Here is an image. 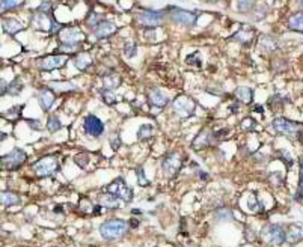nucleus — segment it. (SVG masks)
Wrapping results in <instances>:
<instances>
[{"label":"nucleus","mask_w":303,"mask_h":247,"mask_svg":"<svg viewBox=\"0 0 303 247\" xmlns=\"http://www.w3.org/2000/svg\"><path fill=\"white\" fill-rule=\"evenodd\" d=\"M129 223L122 219H110V220H106L101 223L100 226V234L104 240L108 241H116V240H121L122 237H126L127 232H129Z\"/></svg>","instance_id":"f257e3e1"},{"label":"nucleus","mask_w":303,"mask_h":247,"mask_svg":"<svg viewBox=\"0 0 303 247\" xmlns=\"http://www.w3.org/2000/svg\"><path fill=\"white\" fill-rule=\"evenodd\" d=\"M272 125L278 134L287 136L288 139H294V140H299L303 133V124L290 121L287 118H275Z\"/></svg>","instance_id":"f03ea898"},{"label":"nucleus","mask_w":303,"mask_h":247,"mask_svg":"<svg viewBox=\"0 0 303 247\" xmlns=\"http://www.w3.org/2000/svg\"><path fill=\"white\" fill-rule=\"evenodd\" d=\"M26 162H27V154L22 148H14L8 154L0 155V165H2L5 170H9V172L19 170Z\"/></svg>","instance_id":"7ed1b4c3"},{"label":"nucleus","mask_w":303,"mask_h":247,"mask_svg":"<svg viewBox=\"0 0 303 247\" xmlns=\"http://www.w3.org/2000/svg\"><path fill=\"white\" fill-rule=\"evenodd\" d=\"M59 169H61V165H59L58 157H55V155L43 157L33 165V172L37 176H40V178H47V176L56 175L59 172Z\"/></svg>","instance_id":"20e7f679"},{"label":"nucleus","mask_w":303,"mask_h":247,"mask_svg":"<svg viewBox=\"0 0 303 247\" xmlns=\"http://www.w3.org/2000/svg\"><path fill=\"white\" fill-rule=\"evenodd\" d=\"M260 237L264 243L270 246H282L285 243V229L281 225L269 223L262 226Z\"/></svg>","instance_id":"39448f33"},{"label":"nucleus","mask_w":303,"mask_h":247,"mask_svg":"<svg viewBox=\"0 0 303 247\" xmlns=\"http://www.w3.org/2000/svg\"><path fill=\"white\" fill-rule=\"evenodd\" d=\"M104 191H108V193H110V195L116 196V198L121 199L124 204L131 202L133 198H134L133 190L129 187V184L126 183V180H124V178H116V180H113L110 184H108V185L104 187Z\"/></svg>","instance_id":"423d86ee"},{"label":"nucleus","mask_w":303,"mask_h":247,"mask_svg":"<svg viewBox=\"0 0 303 247\" xmlns=\"http://www.w3.org/2000/svg\"><path fill=\"white\" fill-rule=\"evenodd\" d=\"M32 24L37 30H43V32H48L50 35H55L58 32L62 30L61 24H58L55 20L51 19L50 14H44L37 11L32 17Z\"/></svg>","instance_id":"0eeeda50"},{"label":"nucleus","mask_w":303,"mask_h":247,"mask_svg":"<svg viewBox=\"0 0 303 247\" xmlns=\"http://www.w3.org/2000/svg\"><path fill=\"white\" fill-rule=\"evenodd\" d=\"M172 109L181 118H192L196 112V101L189 95H180L172 101Z\"/></svg>","instance_id":"6e6552de"},{"label":"nucleus","mask_w":303,"mask_h":247,"mask_svg":"<svg viewBox=\"0 0 303 247\" xmlns=\"http://www.w3.org/2000/svg\"><path fill=\"white\" fill-rule=\"evenodd\" d=\"M169 19L180 24V26H186V27H190V26H195L196 24V20H198V15L192 11H186V9H181V8H169Z\"/></svg>","instance_id":"1a4fd4ad"},{"label":"nucleus","mask_w":303,"mask_h":247,"mask_svg":"<svg viewBox=\"0 0 303 247\" xmlns=\"http://www.w3.org/2000/svg\"><path fill=\"white\" fill-rule=\"evenodd\" d=\"M181 166H183V158L176 152L168 154L162 162V170L166 178H173V176H176L178 172L181 170Z\"/></svg>","instance_id":"9d476101"},{"label":"nucleus","mask_w":303,"mask_h":247,"mask_svg":"<svg viewBox=\"0 0 303 247\" xmlns=\"http://www.w3.org/2000/svg\"><path fill=\"white\" fill-rule=\"evenodd\" d=\"M83 130L87 136H91L94 139H98L104 134V122L95 116V115H87L83 121Z\"/></svg>","instance_id":"9b49d317"},{"label":"nucleus","mask_w":303,"mask_h":247,"mask_svg":"<svg viewBox=\"0 0 303 247\" xmlns=\"http://www.w3.org/2000/svg\"><path fill=\"white\" fill-rule=\"evenodd\" d=\"M68 61H69L68 55H51V56H45L40 59L37 65L43 71H55V69L65 66Z\"/></svg>","instance_id":"f8f14e48"},{"label":"nucleus","mask_w":303,"mask_h":247,"mask_svg":"<svg viewBox=\"0 0 303 247\" xmlns=\"http://www.w3.org/2000/svg\"><path fill=\"white\" fill-rule=\"evenodd\" d=\"M136 21L145 27H157L163 23V12L157 11H142L136 14Z\"/></svg>","instance_id":"ddd939ff"},{"label":"nucleus","mask_w":303,"mask_h":247,"mask_svg":"<svg viewBox=\"0 0 303 247\" xmlns=\"http://www.w3.org/2000/svg\"><path fill=\"white\" fill-rule=\"evenodd\" d=\"M215 142V134H213V131L210 128H202L198 136H196L193 139L192 142V149L195 151H202L208 146H211V144Z\"/></svg>","instance_id":"4468645a"},{"label":"nucleus","mask_w":303,"mask_h":247,"mask_svg":"<svg viewBox=\"0 0 303 247\" xmlns=\"http://www.w3.org/2000/svg\"><path fill=\"white\" fill-rule=\"evenodd\" d=\"M37 98L40 101L41 109L47 113L50 112V109L53 107V104L56 101V92L51 89V87H41V89L37 92Z\"/></svg>","instance_id":"2eb2a0df"},{"label":"nucleus","mask_w":303,"mask_h":247,"mask_svg":"<svg viewBox=\"0 0 303 247\" xmlns=\"http://www.w3.org/2000/svg\"><path fill=\"white\" fill-rule=\"evenodd\" d=\"M300 241H303V223H291L285 231V243L293 246Z\"/></svg>","instance_id":"dca6fc26"},{"label":"nucleus","mask_w":303,"mask_h":247,"mask_svg":"<svg viewBox=\"0 0 303 247\" xmlns=\"http://www.w3.org/2000/svg\"><path fill=\"white\" fill-rule=\"evenodd\" d=\"M147 97H148L150 104L152 105L154 109H158V110L165 109L166 105H168V103H169V98L160 89H157V87H154V89H150Z\"/></svg>","instance_id":"f3484780"},{"label":"nucleus","mask_w":303,"mask_h":247,"mask_svg":"<svg viewBox=\"0 0 303 247\" xmlns=\"http://www.w3.org/2000/svg\"><path fill=\"white\" fill-rule=\"evenodd\" d=\"M116 30H118V27H116L115 23L108 21V20H103V21H100V23L94 27V35H95V38L103 40V38L112 37L113 33H116Z\"/></svg>","instance_id":"a211bd4d"},{"label":"nucleus","mask_w":303,"mask_h":247,"mask_svg":"<svg viewBox=\"0 0 303 247\" xmlns=\"http://www.w3.org/2000/svg\"><path fill=\"white\" fill-rule=\"evenodd\" d=\"M62 42H82L85 40V33L77 27H66L59 32Z\"/></svg>","instance_id":"6ab92c4d"},{"label":"nucleus","mask_w":303,"mask_h":247,"mask_svg":"<svg viewBox=\"0 0 303 247\" xmlns=\"http://www.w3.org/2000/svg\"><path fill=\"white\" fill-rule=\"evenodd\" d=\"M97 202H98V205H101L103 208H109V209H118V208H121L122 204H124L121 199H118L116 196L110 195V193H108V191H104V193H101V195H98Z\"/></svg>","instance_id":"aec40b11"},{"label":"nucleus","mask_w":303,"mask_h":247,"mask_svg":"<svg viewBox=\"0 0 303 247\" xmlns=\"http://www.w3.org/2000/svg\"><path fill=\"white\" fill-rule=\"evenodd\" d=\"M234 97L241 103V104H251L254 100V91L247 86H238L234 91Z\"/></svg>","instance_id":"412c9836"},{"label":"nucleus","mask_w":303,"mask_h":247,"mask_svg":"<svg viewBox=\"0 0 303 247\" xmlns=\"http://www.w3.org/2000/svg\"><path fill=\"white\" fill-rule=\"evenodd\" d=\"M22 202L20 196L14 191H0V205L3 206H14Z\"/></svg>","instance_id":"4be33fe9"},{"label":"nucleus","mask_w":303,"mask_h":247,"mask_svg":"<svg viewBox=\"0 0 303 247\" xmlns=\"http://www.w3.org/2000/svg\"><path fill=\"white\" fill-rule=\"evenodd\" d=\"M2 27H3L5 33H8V35H17L24 29V26L15 19H5L2 21Z\"/></svg>","instance_id":"5701e85b"},{"label":"nucleus","mask_w":303,"mask_h":247,"mask_svg":"<svg viewBox=\"0 0 303 247\" xmlns=\"http://www.w3.org/2000/svg\"><path fill=\"white\" fill-rule=\"evenodd\" d=\"M74 65L80 71H86L87 68L92 66V58L87 53H77L74 56Z\"/></svg>","instance_id":"b1692460"},{"label":"nucleus","mask_w":303,"mask_h":247,"mask_svg":"<svg viewBox=\"0 0 303 247\" xmlns=\"http://www.w3.org/2000/svg\"><path fill=\"white\" fill-rule=\"evenodd\" d=\"M288 27L294 32H300L303 33V11L296 12L290 17L288 20Z\"/></svg>","instance_id":"393cba45"},{"label":"nucleus","mask_w":303,"mask_h":247,"mask_svg":"<svg viewBox=\"0 0 303 247\" xmlns=\"http://www.w3.org/2000/svg\"><path fill=\"white\" fill-rule=\"evenodd\" d=\"M50 87L55 92H62V94H66V92H71V91H77V87L69 83V82H51L50 83Z\"/></svg>","instance_id":"a878e982"},{"label":"nucleus","mask_w":303,"mask_h":247,"mask_svg":"<svg viewBox=\"0 0 303 247\" xmlns=\"http://www.w3.org/2000/svg\"><path fill=\"white\" fill-rule=\"evenodd\" d=\"M23 87H24V84H23V82L20 80V77H15L11 83H8V91H6V94L11 95V97H19V95L22 94V91H23Z\"/></svg>","instance_id":"bb28decb"},{"label":"nucleus","mask_w":303,"mask_h":247,"mask_svg":"<svg viewBox=\"0 0 303 247\" xmlns=\"http://www.w3.org/2000/svg\"><path fill=\"white\" fill-rule=\"evenodd\" d=\"M26 0H0V11H12L19 9L24 5Z\"/></svg>","instance_id":"cd10ccee"},{"label":"nucleus","mask_w":303,"mask_h":247,"mask_svg":"<svg viewBox=\"0 0 303 247\" xmlns=\"http://www.w3.org/2000/svg\"><path fill=\"white\" fill-rule=\"evenodd\" d=\"M252 38H254V32L249 29V27H244L243 30H238V32L234 35V37H233V40L240 41V42H244V44L251 42Z\"/></svg>","instance_id":"c85d7f7f"},{"label":"nucleus","mask_w":303,"mask_h":247,"mask_svg":"<svg viewBox=\"0 0 303 247\" xmlns=\"http://www.w3.org/2000/svg\"><path fill=\"white\" fill-rule=\"evenodd\" d=\"M103 82H104V87H106V89H110V91L116 89V87H119V84H121V79H119V76H116V74L106 76V77L103 79Z\"/></svg>","instance_id":"c756f323"},{"label":"nucleus","mask_w":303,"mask_h":247,"mask_svg":"<svg viewBox=\"0 0 303 247\" xmlns=\"http://www.w3.org/2000/svg\"><path fill=\"white\" fill-rule=\"evenodd\" d=\"M215 219L216 222H231L234 219V216H233V211L229 208H219L215 213Z\"/></svg>","instance_id":"7c9ffc66"},{"label":"nucleus","mask_w":303,"mask_h":247,"mask_svg":"<svg viewBox=\"0 0 303 247\" xmlns=\"http://www.w3.org/2000/svg\"><path fill=\"white\" fill-rule=\"evenodd\" d=\"M247 206H249V209L252 211V213H261V211H264V206H262V204L260 202V199H258V196L255 195V193H252V195L249 196V199H247Z\"/></svg>","instance_id":"2f4dec72"},{"label":"nucleus","mask_w":303,"mask_h":247,"mask_svg":"<svg viewBox=\"0 0 303 247\" xmlns=\"http://www.w3.org/2000/svg\"><path fill=\"white\" fill-rule=\"evenodd\" d=\"M62 128V122L56 115H50L48 121H47V130L50 133H58Z\"/></svg>","instance_id":"473e14b6"},{"label":"nucleus","mask_w":303,"mask_h":247,"mask_svg":"<svg viewBox=\"0 0 303 247\" xmlns=\"http://www.w3.org/2000/svg\"><path fill=\"white\" fill-rule=\"evenodd\" d=\"M98 92H100V97L103 98V101H104L106 104H109V105L116 104L118 98H116V95H115L110 89H106V87H103V89H100Z\"/></svg>","instance_id":"72a5a7b5"},{"label":"nucleus","mask_w":303,"mask_h":247,"mask_svg":"<svg viewBox=\"0 0 303 247\" xmlns=\"http://www.w3.org/2000/svg\"><path fill=\"white\" fill-rule=\"evenodd\" d=\"M255 6V0H237L236 2V8L238 12H249L251 9H254Z\"/></svg>","instance_id":"f704fd0d"},{"label":"nucleus","mask_w":303,"mask_h":247,"mask_svg":"<svg viewBox=\"0 0 303 247\" xmlns=\"http://www.w3.org/2000/svg\"><path fill=\"white\" fill-rule=\"evenodd\" d=\"M152 125L151 124H144V125H140V128H139V131H137V139L139 140H145V139H148V137H151L152 136Z\"/></svg>","instance_id":"c9c22d12"},{"label":"nucleus","mask_w":303,"mask_h":247,"mask_svg":"<svg viewBox=\"0 0 303 247\" xmlns=\"http://www.w3.org/2000/svg\"><path fill=\"white\" fill-rule=\"evenodd\" d=\"M297 201H303V155L300 157V173H299V188H297Z\"/></svg>","instance_id":"e433bc0d"},{"label":"nucleus","mask_w":303,"mask_h":247,"mask_svg":"<svg viewBox=\"0 0 303 247\" xmlns=\"http://www.w3.org/2000/svg\"><path fill=\"white\" fill-rule=\"evenodd\" d=\"M74 163H76L79 167L86 169V166H87V163H89V155H87V154H85V152L77 154V155L74 157Z\"/></svg>","instance_id":"4c0bfd02"},{"label":"nucleus","mask_w":303,"mask_h":247,"mask_svg":"<svg viewBox=\"0 0 303 247\" xmlns=\"http://www.w3.org/2000/svg\"><path fill=\"white\" fill-rule=\"evenodd\" d=\"M136 176H137V184L139 185H142V187L150 185V180L145 176V172H144V169H142V167L136 169Z\"/></svg>","instance_id":"58836bf2"},{"label":"nucleus","mask_w":303,"mask_h":247,"mask_svg":"<svg viewBox=\"0 0 303 247\" xmlns=\"http://www.w3.org/2000/svg\"><path fill=\"white\" fill-rule=\"evenodd\" d=\"M80 42H62L61 44V50L65 51V53H71V51H79L80 50Z\"/></svg>","instance_id":"ea45409f"},{"label":"nucleus","mask_w":303,"mask_h":247,"mask_svg":"<svg viewBox=\"0 0 303 247\" xmlns=\"http://www.w3.org/2000/svg\"><path fill=\"white\" fill-rule=\"evenodd\" d=\"M22 110H23L22 105H15V107H11V109L5 113V116L9 118V119H17V118L22 116Z\"/></svg>","instance_id":"a19ab883"},{"label":"nucleus","mask_w":303,"mask_h":247,"mask_svg":"<svg viewBox=\"0 0 303 247\" xmlns=\"http://www.w3.org/2000/svg\"><path fill=\"white\" fill-rule=\"evenodd\" d=\"M255 125H257V122H255L252 118H246V119L241 122V127H243L244 130H247V131H252V130L255 128Z\"/></svg>","instance_id":"79ce46f5"},{"label":"nucleus","mask_w":303,"mask_h":247,"mask_svg":"<svg viewBox=\"0 0 303 247\" xmlns=\"http://www.w3.org/2000/svg\"><path fill=\"white\" fill-rule=\"evenodd\" d=\"M124 51H126V55H127V58H133L134 55H136V44L134 42H127L126 44V47H124Z\"/></svg>","instance_id":"37998d69"},{"label":"nucleus","mask_w":303,"mask_h":247,"mask_svg":"<svg viewBox=\"0 0 303 247\" xmlns=\"http://www.w3.org/2000/svg\"><path fill=\"white\" fill-rule=\"evenodd\" d=\"M51 8H53L51 2H43V3L38 6V9H37V11L44 12V14H50V12H51Z\"/></svg>","instance_id":"c03bdc74"},{"label":"nucleus","mask_w":303,"mask_h":247,"mask_svg":"<svg viewBox=\"0 0 303 247\" xmlns=\"http://www.w3.org/2000/svg\"><path fill=\"white\" fill-rule=\"evenodd\" d=\"M27 124L33 131H40L41 130V122L38 119H27Z\"/></svg>","instance_id":"a18cd8bd"},{"label":"nucleus","mask_w":303,"mask_h":247,"mask_svg":"<svg viewBox=\"0 0 303 247\" xmlns=\"http://www.w3.org/2000/svg\"><path fill=\"white\" fill-rule=\"evenodd\" d=\"M279 154H281V157H282V160L287 163V166H293V157H291L287 151H281Z\"/></svg>","instance_id":"49530a36"},{"label":"nucleus","mask_w":303,"mask_h":247,"mask_svg":"<svg viewBox=\"0 0 303 247\" xmlns=\"http://www.w3.org/2000/svg\"><path fill=\"white\" fill-rule=\"evenodd\" d=\"M244 237H246V241H247V243H252V241L257 240V234L252 231V229H246Z\"/></svg>","instance_id":"de8ad7c7"},{"label":"nucleus","mask_w":303,"mask_h":247,"mask_svg":"<svg viewBox=\"0 0 303 247\" xmlns=\"http://www.w3.org/2000/svg\"><path fill=\"white\" fill-rule=\"evenodd\" d=\"M6 91H8V83L0 79V97L6 95Z\"/></svg>","instance_id":"09e8293b"},{"label":"nucleus","mask_w":303,"mask_h":247,"mask_svg":"<svg viewBox=\"0 0 303 247\" xmlns=\"http://www.w3.org/2000/svg\"><path fill=\"white\" fill-rule=\"evenodd\" d=\"M110 146H112L113 149H118V148L121 146V139H119V136H115L113 139H110Z\"/></svg>","instance_id":"8fccbe9b"},{"label":"nucleus","mask_w":303,"mask_h":247,"mask_svg":"<svg viewBox=\"0 0 303 247\" xmlns=\"http://www.w3.org/2000/svg\"><path fill=\"white\" fill-rule=\"evenodd\" d=\"M129 226H131V227H137V226H139V219H134V217H133V219L130 220Z\"/></svg>","instance_id":"3c124183"},{"label":"nucleus","mask_w":303,"mask_h":247,"mask_svg":"<svg viewBox=\"0 0 303 247\" xmlns=\"http://www.w3.org/2000/svg\"><path fill=\"white\" fill-rule=\"evenodd\" d=\"M199 176H201V180H208V178H210L208 173H205V172H202V170H199Z\"/></svg>","instance_id":"603ef678"},{"label":"nucleus","mask_w":303,"mask_h":247,"mask_svg":"<svg viewBox=\"0 0 303 247\" xmlns=\"http://www.w3.org/2000/svg\"><path fill=\"white\" fill-rule=\"evenodd\" d=\"M6 139V134L5 133H0V142H2V140H5Z\"/></svg>","instance_id":"864d4df0"},{"label":"nucleus","mask_w":303,"mask_h":247,"mask_svg":"<svg viewBox=\"0 0 303 247\" xmlns=\"http://www.w3.org/2000/svg\"><path fill=\"white\" fill-rule=\"evenodd\" d=\"M131 214H136V216H137V214H140V211H139V209H133Z\"/></svg>","instance_id":"5fc2aeb1"},{"label":"nucleus","mask_w":303,"mask_h":247,"mask_svg":"<svg viewBox=\"0 0 303 247\" xmlns=\"http://www.w3.org/2000/svg\"><path fill=\"white\" fill-rule=\"evenodd\" d=\"M299 6H300V8L303 9V0H299Z\"/></svg>","instance_id":"6e6d98bb"},{"label":"nucleus","mask_w":303,"mask_h":247,"mask_svg":"<svg viewBox=\"0 0 303 247\" xmlns=\"http://www.w3.org/2000/svg\"><path fill=\"white\" fill-rule=\"evenodd\" d=\"M208 2H217V0H208Z\"/></svg>","instance_id":"4d7b16f0"},{"label":"nucleus","mask_w":303,"mask_h":247,"mask_svg":"<svg viewBox=\"0 0 303 247\" xmlns=\"http://www.w3.org/2000/svg\"><path fill=\"white\" fill-rule=\"evenodd\" d=\"M302 62H303V56H302Z\"/></svg>","instance_id":"13d9d810"}]
</instances>
